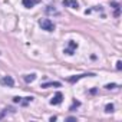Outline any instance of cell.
I'll list each match as a JSON object with an SVG mask.
<instances>
[{
    "mask_svg": "<svg viewBox=\"0 0 122 122\" xmlns=\"http://www.w3.org/2000/svg\"><path fill=\"white\" fill-rule=\"evenodd\" d=\"M40 88H43V89H46V88H60V82H46V83H42L40 85Z\"/></svg>",
    "mask_w": 122,
    "mask_h": 122,
    "instance_id": "obj_8",
    "label": "cell"
},
{
    "mask_svg": "<svg viewBox=\"0 0 122 122\" xmlns=\"http://www.w3.org/2000/svg\"><path fill=\"white\" fill-rule=\"evenodd\" d=\"M62 101H63V95H62V92H56L55 96L50 99V105H60V103H62Z\"/></svg>",
    "mask_w": 122,
    "mask_h": 122,
    "instance_id": "obj_3",
    "label": "cell"
},
{
    "mask_svg": "<svg viewBox=\"0 0 122 122\" xmlns=\"http://www.w3.org/2000/svg\"><path fill=\"white\" fill-rule=\"evenodd\" d=\"M79 105H81V102H79V101H75V102H73V105L71 106V111H73V109H75V108H78Z\"/></svg>",
    "mask_w": 122,
    "mask_h": 122,
    "instance_id": "obj_15",
    "label": "cell"
},
{
    "mask_svg": "<svg viewBox=\"0 0 122 122\" xmlns=\"http://www.w3.org/2000/svg\"><path fill=\"white\" fill-rule=\"evenodd\" d=\"M85 76H95V75H93V73H82V75L71 76V78H68V82H71V83H75V82H78L79 79H82V78H85Z\"/></svg>",
    "mask_w": 122,
    "mask_h": 122,
    "instance_id": "obj_6",
    "label": "cell"
},
{
    "mask_svg": "<svg viewBox=\"0 0 122 122\" xmlns=\"http://www.w3.org/2000/svg\"><path fill=\"white\" fill-rule=\"evenodd\" d=\"M76 49H78V43H76L75 40H69V42H68V47L65 49V53L69 55V56H72Z\"/></svg>",
    "mask_w": 122,
    "mask_h": 122,
    "instance_id": "obj_2",
    "label": "cell"
},
{
    "mask_svg": "<svg viewBox=\"0 0 122 122\" xmlns=\"http://www.w3.org/2000/svg\"><path fill=\"white\" fill-rule=\"evenodd\" d=\"M36 73H30V75H25L23 76V81L26 82V83H32V82H35L36 81Z\"/></svg>",
    "mask_w": 122,
    "mask_h": 122,
    "instance_id": "obj_9",
    "label": "cell"
},
{
    "mask_svg": "<svg viewBox=\"0 0 122 122\" xmlns=\"http://www.w3.org/2000/svg\"><path fill=\"white\" fill-rule=\"evenodd\" d=\"M63 6H66V7H71V9H79V3L76 2V0H63Z\"/></svg>",
    "mask_w": 122,
    "mask_h": 122,
    "instance_id": "obj_5",
    "label": "cell"
},
{
    "mask_svg": "<svg viewBox=\"0 0 122 122\" xmlns=\"http://www.w3.org/2000/svg\"><path fill=\"white\" fill-rule=\"evenodd\" d=\"M46 13H47V15H56V16L59 15V12L56 10V7H55V6H52V5L46 6Z\"/></svg>",
    "mask_w": 122,
    "mask_h": 122,
    "instance_id": "obj_10",
    "label": "cell"
},
{
    "mask_svg": "<svg viewBox=\"0 0 122 122\" xmlns=\"http://www.w3.org/2000/svg\"><path fill=\"white\" fill-rule=\"evenodd\" d=\"M105 88H106V89H115V88H118V85H116V83H108Z\"/></svg>",
    "mask_w": 122,
    "mask_h": 122,
    "instance_id": "obj_14",
    "label": "cell"
},
{
    "mask_svg": "<svg viewBox=\"0 0 122 122\" xmlns=\"http://www.w3.org/2000/svg\"><path fill=\"white\" fill-rule=\"evenodd\" d=\"M105 112H106V113H112V112H113V105H112V103H108V105L105 106Z\"/></svg>",
    "mask_w": 122,
    "mask_h": 122,
    "instance_id": "obj_13",
    "label": "cell"
},
{
    "mask_svg": "<svg viewBox=\"0 0 122 122\" xmlns=\"http://www.w3.org/2000/svg\"><path fill=\"white\" fill-rule=\"evenodd\" d=\"M39 26L43 30H46V32H53L55 30V23L50 19H40L39 20Z\"/></svg>",
    "mask_w": 122,
    "mask_h": 122,
    "instance_id": "obj_1",
    "label": "cell"
},
{
    "mask_svg": "<svg viewBox=\"0 0 122 122\" xmlns=\"http://www.w3.org/2000/svg\"><path fill=\"white\" fill-rule=\"evenodd\" d=\"M116 69H118V71L122 69V62H121V60H118V62H116Z\"/></svg>",
    "mask_w": 122,
    "mask_h": 122,
    "instance_id": "obj_17",
    "label": "cell"
},
{
    "mask_svg": "<svg viewBox=\"0 0 122 122\" xmlns=\"http://www.w3.org/2000/svg\"><path fill=\"white\" fill-rule=\"evenodd\" d=\"M40 0H22V3H23V6L26 7V9H32L36 3H39Z\"/></svg>",
    "mask_w": 122,
    "mask_h": 122,
    "instance_id": "obj_7",
    "label": "cell"
},
{
    "mask_svg": "<svg viewBox=\"0 0 122 122\" xmlns=\"http://www.w3.org/2000/svg\"><path fill=\"white\" fill-rule=\"evenodd\" d=\"M66 121H76V118H73V116H69V118H66Z\"/></svg>",
    "mask_w": 122,
    "mask_h": 122,
    "instance_id": "obj_19",
    "label": "cell"
},
{
    "mask_svg": "<svg viewBox=\"0 0 122 122\" xmlns=\"http://www.w3.org/2000/svg\"><path fill=\"white\" fill-rule=\"evenodd\" d=\"M33 101V96H27V98H22V102H20V105H23V106H26L27 103H30Z\"/></svg>",
    "mask_w": 122,
    "mask_h": 122,
    "instance_id": "obj_11",
    "label": "cell"
},
{
    "mask_svg": "<svg viewBox=\"0 0 122 122\" xmlns=\"http://www.w3.org/2000/svg\"><path fill=\"white\" fill-rule=\"evenodd\" d=\"M13 102H15V103H20V102H22V98H20V96H15V98H13Z\"/></svg>",
    "mask_w": 122,
    "mask_h": 122,
    "instance_id": "obj_16",
    "label": "cell"
},
{
    "mask_svg": "<svg viewBox=\"0 0 122 122\" xmlns=\"http://www.w3.org/2000/svg\"><path fill=\"white\" fill-rule=\"evenodd\" d=\"M111 6L115 9V16L118 17V16H119V7H121V6H119L118 3H111Z\"/></svg>",
    "mask_w": 122,
    "mask_h": 122,
    "instance_id": "obj_12",
    "label": "cell"
},
{
    "mask_svg": "<svg viewBox=\"0 0 122 122\" xmlns=\"http://www.w3.org/2000/svg\"><path fill=\"white\" fill-rule=\"evenodd\" d=\"M5 113H7V108H6V109H3V112H2V113H0V119H2V118L5 116Z\"/></svg>",
    "mask_w": 122,
    "mask_h": 122,
    "instance_id": "obj_18",
    "label": "cell"
},
{
    "mask_svg": "<svg viewBox=\"0 0 122 122\" xmlns=\"http://www.w3.org/2000/svg\"><path fill=\"white\" fill-rule=\"evenodd\" d=\"M2 85L3 86H9V88H13L15 86V81H13V78L12 76H5V78H2Z\"/></svg>",
    "mask_w": 122,
    "mask_h": 122,
    "instance_id": "obj_4",
    "label": "cell"
}]
</instances>
